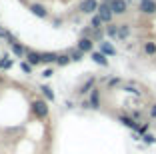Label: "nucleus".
Returning a JSON list of instances; mask_svg holds the SVG:
<instances>
[{
    "label": "nucleus",
    "instance_id": "obj_3",
    "mask_svg": "<svg viewBox=\"0 0 156 154\" xmlns=\"http://www.w3.org/2000/svg\"><path fill=\"white\" fill-rule=\"evenodd\" d=\"M140 14H146V16H154L156 14V0H140L138 4Z\"/></svg>",
    "mask_w": 156,
    "mask_h": 154
},
{
    "label": "nucleus",
    "instance_id": "obj_10",
    "mask_svg": "<svg viewBox=\"0 0 156 154\" xmlns=\"http://www.w3.org/2000/svg\"><path fill=\"white\" fill-rule=\"evenodd\" d=\"M88 102H90V108H94V110L100 108V90H98V88H94V90L90 92V98H88Z\"/></svg>",
    "mask_w": 156,
    "mask_h": 154
},
{
    "label": "nucleus",
    "instance_id": "obj_14",
    "mask_svg": "<svg viewBox=\"0 0 156 154\" xmlns=\"http://www.w3.org/2000/svg\"><path fill=\"white\" fill-rule=\"evenodd\" d=\"M142 50L146 56H156V40H146L142 44Z\"/></svg>",
    "mask_w": 156,
    "mask_h": 154
},
{
    "label": "nucleus",
    "instance_id": "obj_24",
    "mask_svg": "<svg viewBox=\"0 0 156 154\" xmlns=\"http://www.w3.org/2000/svg\"><path fill=\"white\" fill-rule=\"evenodd\" d=\"M12 66V60H8L6 56H2V60H0V68H10Z\"/></svg>",
    "mask_w": 156,
    "mask_h": 154
},
{
    "label": "nucleus",
    "instance_id": "obj_15",
    "mask_svg": "<svg viewBox=\"0 0 156 154\" xmlns=\"http://www.w3.org/2000/svg\"><path fill=\"white\" fill-rule=\"evenodd\" d=\"M94 84H96V80H94V78H88V80L82 84V88H80L78 92H80V94H90V92L94 90V88H96Z\"/></svg>",
    "mask_w": 156,
    "mask_h": 154
},
{
    "label": "nucleus",
    "instance_id": "obj_19",
    "mask_svg": "<svg viewBox=\"0 0 156 154\" xmlns=\"http://www.w3.org/2000/svg\"><path fill=\"white\" fill-rule=\"evenodd\" d=\"M40 92H42V96H44V100H48V102H54V92H52L50 86H40Z\"/></svg>",
    "mask_w": 156,
    "mask_h": 154
},
{
    "label": "nucleus",
    "instance_id": "obj_27",
    "mask_svg": "<svg viewBox=\"0 0 156 154\" xmlns=\"http://www.w3.org/2000/svg\"><path fill=\"white\" fill-rule=\"evenodd\" d=\"M52 74H54V70H52V68H46L44 72H42V76H44V78H50Z\"/></svg>",
    "mask_w": 156,
    "mask_h": 154
},
{
    "label": "nucleus",
    "instance_id": "obj_2",
    "mask_svg": "<svg viewBox=\"0 0 156 154\" xmlns=\"http://www.w3.org/2000/svg\"><path fill=\"white\" fill-rule=\"evenodd\" d=\"M98 16H100L102 20H104V24H110L112 18H114V12H112L110 4H106V2H100V6H98Z\"/></svg>",
    "mask_w": 156,
    "mask_h": 154
},
{
    "label": "nucleus",
    "instance_id": "obj_30",
    "mask_svg": "<svg viewBox=\"0 0 156 154\" xmlns=\"http://www.w3.org/2000/svg\"><path fill=\"white\" fill-rule=\"evenodd\" d=\"M0 60H2V54H0Z\"/></svg>",
    "mask_w": 156,
    "mask_h": 154
},
{
    "label": "nucleus",
    "instance_id": "obj_28",
    "mask_svg": "<svg viewBox=\"0 0 156 154\" xmlns=\"http://www.w3.org/2000/svg\"><path fill=\"white\" fill-rule=\"evenodd\" d=\"M108 84H110V86H116V84H120V78H112Z\"/></svg>",
    "mask_w": 156,
    "mask_h": 154
},
{
    "label": "nucleus",
    "instance_id": "obj_5",
    "mask_svg": "<svg viewBox=\"0 0 156 154\" xmlns=\"http://www.w3.org/2000/svg\"><path fill=\"white\" fill-rule=\"evenodd\" d=\"M98 0H82L80 2V12L82 14H96L98 12Z\"/></svg>",
    "mask_w": 156,
    "mask_h": 154
},
{
    "label": "nucleus",
    "instance_id": "obj_17",
    "mask_svg": "<svg viewBox=\"0 0 156 154\" xmlns=\"http://www.w3.org/2000/svg\"><path fill=\"white\" fill-rule=\"evenodd\" d=\"M12 52H14V56H18V58H24V56L28 54L26 48H24L22 44H18V42H16V44H12Z\"/></svg>",
    "mask_w": 156,
    "mask_h": 154
},
{
    "label": "nucleus",
    "instance_id": "obj_11",
    "mask_svg": "<svg viewBox=\"0 0 156 154\" xmlns=\"http://www.w3.org/2000/svg\"><path fill=\"white\" fill-rule=\"evenodd\" d=\"M100 52H102V54H106V56H116V48L112 46V42H108V40H102L100 42Z\"/></svg>",
    "mask_w": 156,
    "mask_h": 154
},
{
    "label": "nucleus",
    "instance_id": "obj_9",
    "mask_svg": "<svg viewBox=\"0 0 156 154\" xmlns=\"http://www.w3.org/2000/svg\"><path fill=\"white\" fill-rule=\"evenodd\" d=\"M30 12H32V14H36L38 18H46V16H48V10H46V6L38 4V2L30 4Z\"/></svg>",
    "mask_w": 156,
    "mask_h": 154
},
{
    "label": "nucleus",
    "instance_id": "obj_1",
    "mask_svg": "<svg viewBox=\"0 0 156 154\" xmlns=\"http://www.w3.org/2000/svg\"><path fill=\"white\" fill-rule=\"evenodd\" d=\"M46 102H48V100H42V98H38V100L32 102V112H34V116L40 118V120H44V118L48 116V112H50V108H48Z\"/></svg>",
    "mask_w": 156,
    "mask_h": 154
},
{
    "label": "nucleus",
    "instance_id": "obj_13",
    "mask_svg": "<svg viewBox=\"0 0 156 154\" xmlns=\"http://www.w3.org/2000/svg\"><path fill=\"white\" fill-rule=\"evenodd\" d=\"M26 62L30 66H38L42 62V52H28L26 54Z\"/></svg>",
    "mask_w": 156,
    "mask_h": 154
},
{
    "label": "nucleus",
    "instance_id": "obj_16",
    "mask_svg": "<svg viewBox=\"0 0 156 154\" xmlns=\"http://www.w3.org/2000/svg\"><path fill=\"white\" fill-rule=\"evenodd\" d=\"M106 36H108V38H118V24H108V26H106Z\"/></svg>",
    "mask_w": 156,
    "mask_h": 154
},
{
    "label": "nucleus",
    "instance_id": "obj_7",
    "mask_svg": "<svg viewBox=\"0 0 156 154\" xmlns=\"http://www.w3.org/2000/svg\"><path fill=\"white\" fill-rule=\"evenodd\" d=\"M76 48L82 50L84 54H86V52H94V40H92V38H88V36H82L80 40H78Z\"/></svg>",
    "mask_w": 156,
    "mask_h": 154
},
{
    "label": "nucleus",
    "instance_id": "obj_25",
    "mask_svg": "<svg viewBox=\"0 0 156 154\" xmlns=\"http://www.w3.org/2000/svg\"><path fill=\"white\" fill-rule=\"evenodd\" d=\"M20 68H22V70H24L26 74H30V72H32V66H30L28 62H20Z\"/></svg>",
    "mask_w": 156,
    "mask_h": 154
},
{
    "label": "nucleus",
    "instance_id": "obj_4",
    "mask_svg": "<svg viewBox=\"0 0 156 154\" xmlns=\"http://www.w3.org/2000/svg\"><path fill=\"white\" fill-rule=\"evenodd\" d=\"M110 8L114 12V16H122V14L128 12V0H112Z\"/></svg>",
    "mask_w": 156,
    "mask_h": 154
},
{
    "label": "nucleus",
    "instance_id": "obj_20",
    "mask_svg": "<svg viewBox=\"0 0 156 154\" xmlns=\"http://www.w3.org/2000/svg\"><path fill=\"white\" fill-rule=\"evenodd\" d=\"M102 24H104V20L98 16V14H92V18H90V26L94 28V30H100Z\"/></svg>",
    "mask_w": 156,
    "mask_h": 154
},
{
    "label": "nucleus",
    "instance_id": "obj_22",
    "mask_svg": "<svg viewBox=\"0 0 156 154\" xmlns=\"http://www.w3.org/2000/svg\"><path fill=\"white\" fill-rule=\"evenodd\" d=\"M70 58H72L74 62H78V60L84 58V52H82V50H78V48H74L72 52H70Z\"/></svg>",
    "mask_w": 156,
    "mask_h": 154
},
{
    "label": "nucleus",
    "instance_id": "obj_18",
    "mask_svg": "<svg viewBox=\"0 0 156 154\" xmlns=\"http://www.w3.org/2000/svg\"><path fill=\"white\" fill-rule=\"evenodd\" d=\"M56 60H58V54H56V52H42V62L54 64Z\"/></svg>",
    "mask_w": 156,
    "mask_h": 154
},
{
    "label": "nucleus",
    "instance_id": "obj_26",
    "mask_svg": "<svg viewBox=\"0 0 156 154\" xmlns=\"http://www.w3.org/2000/svg\"><path fill=\"white\" fill-rule=\"evenodd\" d=\"M148 116H150L152 120H154V118H156V102H154V104L150 106V110H148Z\"/></svg>",
    "mask_w": 156,
    "mask_h": 154
},
{
    "label": "nucleus",
    "instance_id": "obj_6",
    "mask_svg": "<svg viewBox=\"0 0 156 154\" xmlns=\"http://www.w3.org/2000/svg\"><path fill=\"white\" fill-rule=\"evenodd\" d=\"M118 122L124 124L126 128H130V130H134V132H136L138 126H140V124H138V120H134V118L128 116V114H118Z\"/></svg>",
    "mask_w": 156,
    "mask_h": 154
},
{
    "label": "nucleus",
    "instance_id": "obj_12",
    "mask_svg": "<svg viewBox=\"0 0 156 154\" xmlns=\"http://www.w3.org/2000/svg\"><path fill=\"white\" fill-rule=\"evenodd\" d=\"M92 54V60L96 64H100V66H108V56L106 54H102L100 50H94V52H90Z\"/></svg>",
    "mask_w": 156,
    "mask_h": 154
},
{
    "label": "nucleus",
    "instance_id": "obj_21",
    "mask_svg": "<svg viewBox=\"0 0 156 154\" xmlns=\"http://www.w3.org/2000/svg\"><path fill=\"white\" fill-rule=\"evenodd\" d=\"M70 54H58V60H56V64H58V66H66V64L70 62Z\"/></svg>",
    "mask_w": 156,
    "mask_h": 154
},
{
    "label": "nucleus",
    "instance_id": "obj_29",
    "mask_svg": "<svg viewBox=\"0 0 156 154\" xmlns=\"http://www.w3.org/2000/svg\"><path fill=\"white\" fill-rule=\"evenodd\" d=\"M104 2H106V4H110V2H112V0H104Z\"/></svg>",
    "mask_w": 156,
    "mask_h": 154
},
{
    "label": "nucleus",
    "instance_id": "obj_23",
    "mask_svg": "<svg viewBox=\"0 0 156 154\" xmlns=\"http://www.w3.org/2000/svg\"><path fill=\"white\" fill-rule=\"evenodd\" d=\"M142 140L146 142V144H154V142H156V136H154V134H150V132H146V134L142 136Z\"/></svg>",
    "mask_w": 156,
    "mask_h": 154
},
{
    "label": "nucleus",
    "instance_id": "obj_8",
    "mask_svg": "<svg viewBox=\"0 0 156 154\" xmlns=\"http://www.w3.org/2000/svg\"><path fill=\"white\" fill-rule=\"evenodd\" d=\"M130 32H132V28H130V24H118V38L116 40H128L130 38Z\"/></svg>",
    "mask_w": 156,
    "mask_h": 154
}]
</instances>
